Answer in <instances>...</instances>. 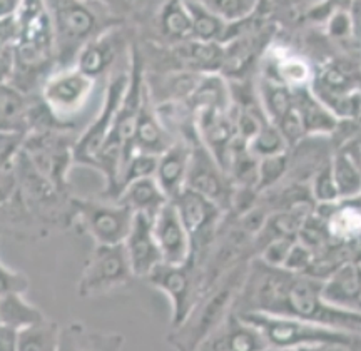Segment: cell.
<instances>
[{
    "mask_svg": "<svg viewBox=\"0 0 361 351\" xmlns=\"http://www.w3.org/2000/svg\"><path fill=\"white\" fill-rule=\"evenodd\" d=\"M176 141L171 133L162 124L159 114H157L154 101L149 94L147 85H144L141 109H139L137 124H135L134 136V151L147 152V154L159 156Z\"/></svg>",
    "mask_w": 361,
    "mask_h": 351,
    "instance_id": "16",
    "label": "cell"
},
{
    "mask_svg": "<svg viewBox=\"0 0 361 351\" xmlns=\"http://www.w3.org/2000/svg\"><path fill=\"white\" fill-rule=\"evenodd\" d=\"M129 2H130V4H133V2H134V0H129Z\"/></svg>",
    "mask_w": 361,
    "mask_h": 351,
    "instance_id": "44",
    "label": "cell"
},
{
    "mask_svg": "<svg viewBox=\"0 0 361 351\" xmlns=\"http://www.w3.org/2000/svg\"><path fill=\"white\" fill-rule=\"evenodd\" d=\"M54 25L56 64L72 66L85 44L104 30L124 24L123 17L89 0H47Z\"/></svg>",
    "mask_w": 361,
    "mask_h": 351,
    "instance_id": "4",
    "label": "cell"
},
{
    "mask_svg": "<svg viewBox=\"0 0 361 351\" xmlns=\"http://www.w3.org/2000/svg\"><path fill=\"white\" fill-rule=\"evenodd\" d=\"M96 89L97 79L84 74L79 67L59 66L40 84V104L56 125L71 128L87 112Z\"/></svg>",
    "mask_w": 361,
    "mask_h": 351,
    "instance_id": "6",
    "label": "cell"
},
{
    "mask_svg": "<svg viewBox=\"0 0 361 351\" xmlns=\"http://www.w3.org/2000/svg\"><path fill=\"white\" fill-rule=\"evenodd\" d=\"M156 164H157V156L156 154H147V152L134 151L128 161H126L123 173H121V184H119V192L126 184L134 181V179L149 178V176H154L156 173ZM119 196V195H117Z\"/></svg>",
    "mask_w": 361,
    "mask_h": 351,
    "instance_id": "33",
    "label": "cell"
},
{
    "mask_svg": "<svg viewBox=\"0 0 361 351\" xmlns=\"http://www.w3.org/2000/svg\"><path fill=\"white\" fill-rule=\"evenodd\" d=\"M295 96L296 111L300 114L306 137L331 136L340 124V119L314 96L311 87L295 91Z\"/></svg>",
    "mask_w": 361,
    "mask_h": 351,
    "instance_id": "21",
    "label": "cell"
},
{
    "mask_svg": "<svg viewBox=\"0 0 361 351\" xmlns=\"http://www.w3.org/2000/svg\"><path fill=\"white\" fill-rule=\"evenodd\" d=\"M22 0H0V17L16 16L19 12Z\"/></svg>",
    "mask_w": 361,
    "mask_h": 351,
    "instance_id": "41",
    "label": "cell"
},
{
    "mask_svg": "<svg viewBox=\"0 0 361 351\" xmlns=\"http://www.w3.org/2000/svg\"><path fill=\"white\" fill-rule=\"evenodd\" d=\"M288 147L286 139H284L283 133L278 129L276 124L271 123L269 119H264L261 128L256 133V136L247 142V149L252 156L258 159L266 156H274L279 152H284Z\"/></svg>",
    "mask_w": 361,
    "mask_h": 351,
    "instance_id": "28",
    "label": "cell"
},
{
    "mask_svg": "<svg viewBox=\"0 0 361 351\" xmlns=\"http://www.w3.org/2000/svg\"><path fill=\"white\" fill-rule=\"evenodd\" d=\"M149 285L166 296L171 304V328L183 325L202 296L201 276L192 259L184 264L161 263L146 278Z\"/></svg>",
    "mask_w": 361,
    "mask_h": 351,
    "instance_id": "8",
    "label": "cell"
},
{
    "mask_svg": "<svg viewBox=\"0 0 361 351\" xmlns=\"http://www.w3.org/2000/svg\"><path fill=\"white\" fill-rule=\"evenodd\" d=\"M20 35V27L19 19L16 16L8 17H0V54L13 51L17 47Z\"/></svg>",
    "mask_w": 361,
    "mask_h": 351,
    "instance_id": "36",
    "label": "cell"
},
{
    "mask_svg": "<svg viewBox=\"0 0 361 351\" xmlns=\"http://www.w3.org/2000/svg\"><path fill=\"white\" fill-rule=\"evenodd\" d=\"M72 213L96 245H123L134 213L112 199H72Z\"/></svg>",
    "mask_w": 361,
    "mask_h": 351,
    "instance_id": "10",
    "label": "cell"
},
{
    "mask_svg": "<svg viewBox=\"0 0 361 351\" xmlns=\"http://www.w3.org/2000/svg\"><path fill=\"white\" fill-rule=\"evenodd\" d=\"M20 35L16 47L17 69L12 84L30 94L56 69L54 25L47 0H22L19 12Z\"/></svg>",
    "mask_w": 361,
    "mask_h": 351,
    "instance_id": "2",
    "label": "cell"
},
{
    "mask_svg": "<svg viewBox=\"0 0 361 351\" xmlns=\"http://www.w3.org/2000/svg\"><path fill=\"white\" fill-rule=\"evenodd\" d=\"M186 187L206 196L221 209L228 211L233 208V196L236 187L226 169L202 142H196L192 146Z\"/></svg>",
    "mask_w": 361,
    "mask_h": 351,
    "instance_id": "11",
    "label": "cell"
},
{
    "mask_svg": "<svg viewBox=\"0 0 361 351\" xmlns=\"http://www.w3.org/2000/svg\"><path fill=\"white\" fill-rule=\"evenodd\" d=\"M32 106L29 94L13 84L0 85V130H20L29 134Z\"/></svg>",
    "mask_w": 361,
    "mask_h": 351,
    "instance_id": "22",
    "label": "cell"
},
{
    "mask_svg": "<svg viewBox=\"0 0 361 351\" xmlns=\"http://www.w3.org/2000/svg\"><path fill=\"white\" fill-rule=\"evenodd\" d=\"M189 12L192 19L191 39L201 42H219L224 46L229 24L221 19L218 13L204 6L201 0H188Z\"/></svg>",
    "mask_w": 361,
    "mask_h": 351,
    "instance_id": "25",
    "label": "cell"
},
{
    "mask_svg": "<svg viewBox=\"0 0 361 351\" xmlns=\"http://www.w3.org/2000/svg\"><path fill=\"white\" fill-rule=\"evenodd\" d=\"M161 37L171 44L191 39L192 19L188 0H164L156 17Z\"/></svg>",
    "mask_w": 361,
    "mask_h": 351,
    "instance_id": "23",
    "label": "cell"
},
{
    "mask_svg": "<svg viewBox=\"0 0 361 351\" xmlns=\"http://www.w3.org/2000/svg\"><path fill=\"white\" fill-rule=\"evenodd\" d=\"M241 319L259 331L269 350L360 348L361 333L335 328L311 319L266 312L238 313Z\"/></svg>",
    "mask_w": 361,
    "mask_h": 351,
    "instance_id": "3",
    "label": "cell"
},
{
    "mask_svg": "<svg viewBox=\"0 0 361 351\" xmlns=\"http://www.w3.org/2000/svg\"><path fill=\"white\" fill-rule=\"evenodd\" d=\"M300 2L308 4L311 11H313V8H316V7H322V6H324V4H326L328 0H300Z\"/></svg>",
    "mask_w": 361,
    "mask_h": 351,
    "instance_id": "42",
    "label": "cell"
},
{
    "mask_svg": "<svg viewBox=\"0 0 361 351\" xmlns=\"http://www.w3.org/2000/svg\"><path fill=\"white\" fill-rule=\"evenodd\" d=\"M152 228L162 254V263L184 264L192 259L191 233L180 219L173 201H169L156 214L152 219Z\"/></svg>",
    "mask_w": 361,
    "mask_h": 351,
    "instance_id": "14",
    "label": "cell"
},
{
    "mask_svg": "<svg viewBox=\"0 0 361 351\" xmlns=\"http://www.w3.org/2000/svg\"><path fill=\"white\" fill-rule=\"evenodd\" d=\"M114 201L124 204L134 214H144L147 218L154 219L156 214L171 199L162 191L154 176H149V178L134 179V181L126 184Z\"/></svg>",
    "mask_w": 361,
    "mask_h": 351,
    "instance_id": "20",
    "label": "cell"
},
{
    "mask_svg": "<svg viewBox=\"0 0 361 351\" xmlns=\"http://www.w3.org/2000/svg\"><path fill=\"white\" fill-rule=\"evenodd\" d=\"M310 191L313 199L319 202V204H331V202L340 201V192H338L335 178H333L331 159L316 171L313 181H311Z\"/></svg>",
    "mask_w": 361,
    "mask_h": 351,
    "instance_id": "32",
    "label": "cell"
},
{
    "mask_svg": "<svg viewBox=\"0 0 361 351\" xmlns=\"http://www.w3.org/2000/svg\"><path fill=\"white\" fill-rule=\"evenodd\" d=\"M17 61H16V49L0 54V85L12 84L13 75H16Z\"/></svg>",
    "mask_w": 361,
    "mask_h": 351,
    "instance_id": "37",
    "label": "cell"
},
{
    "mask_svg": "<svg viewBox=\"0 0 361 351\" xmlns=\"http://www.w3.org/2000/svg\"><path fill=\"white\" fill-rule=\"evenodd\" d=\"M328 234L338 241H353L361 236V209L356 206L335 208L326 219Z\"/></svg>",
    "mask_w": 361,
    "mask_h": 351,
    "instance_id": "27",
    "label": "cell"
},
{
    "mask_svg": "<svg viewBox=\"0 0 361 351\" xmlns=\"http://www.w3.org/2000/svg\"><path fill=\"white\" fill-rule=\"evenodd\" d=\"M19 345V331L7 325H0V351H16Z\"/></svg>",
    "mask_w": 361,
    "mask_h": 351,
    "instance_id": "38",
    "label": "cell"
},
{
    "mask_svg": "<svg viewBox=\"0 0 361 351\" xmlns=\"http://www.w3.org/2000/svg\"><path fill=\"white\" fill-rule=\"evenodd\" d=\"M326 32L335 40H348L355 39L353 22L346 8H333L326 17ZM356 40V39H355Z\"/></svg>",
    "mask_w": 361,
    "mask_h": 351,
    "instance_id": "34",
    "label": "cell"
},
{
    "mask_svg": "<svg viewBox=\"0 0 361 351\" xmlns=\"http://www.w3.org/2000/svg\"><path fill=\"white\" fill-rule=\"evenodd\" d=\"M200 350H269L263 336L250 323L241 319L238 313H231L213 335L200 346Z\"/></svg>",
    "mask_w": 361,
    "mask_h": 351,
    "instance_id": "18",
    "label": "cell"
},
{
    "mask_svg": "<svg viewBox=\"0 0 361 351\" xmlns=\"http://www.w3.org/2000/svg\"><path fill=\"white\" fill-rule=\"evenodd\" d=\"M61 350V328L56 321L45 318L19 331L17 351H54Z\"/></svg>",
    "mask_w": 361,
    "mask_h": 351,
    "instance_id": "26",
    "label": "cell"
},
{
    "mask_svg": "<svg viewBox=\"0 0 361 351\" xmlns=\"http://www.w3.org/2000/svg\"><path fill=\"white\" fill-rule=\"evenodd\" d=\"M89 2L101 4V6L107 7V8H109V11L114 12L116 16L123 17V19H124L126 13L129 12L130 6H133V4H130L129 0H89Z\"/></svg>",
    "mask_w": 361,
    "mask_h": 351,
    "instance_id": "40",
    "label": "cell"
},
{
    "mask_svg": "<svg viewBox=\"0 0 361 351\" xmlns=\"http://www.w3.org/2000/svg\"><path fill=\"white\" fill-rule=\"evenodd\" d=\"M346 11H348L351 22H353L355 39L361 42V0H350Z\"/></svg>",
    "mask_w": 361,
    "mask_h": 351,
    "instance_id": "39",
    "label": "cell"
},
{
    "mask_svg": "<svg viewBox=\"0 0 361 351\" xmlns=\"http://www.w3.org/2000/svg\"><path fill=\"white\" fill-rule=\"evenodd\" d=\"M129 44L130 40L126 34L124 24L114 25L85 44L75 57L74 66L90 78L101 80L106 78L111 67H114L117 58L123 54V47Z\"/></svg>",
    "mask_w": 361,
    "mask_h": 351,
    "instance_id": "13",
    "label": "cell"
},
{
    "mask_svg": "<svg viewBox=\"0 0 361 351\" xmlns=\"http://www.w3.org/2000/svg\"><path fill=\"white\" fill-rule=\"evenodd\" d=\"M247 264L238 263L223 278H219L194 304L186 321L173 330L169 341L179 350H200L224 319L233 313L243 283L246 280Z\"/></svg>",
    "mask_w": 361,
    "mask_h": 351,
    "instance_id": "5",
    "label": "cell"
},
{
    "mask_svg": "<svg viewBox=\"0 0 361 351\" xmlns=\"http://www.w3.org/2000/svg\"><path fill=\"white\" fill-rule=\"evenodd\" d=\"M268 54L269 70L264 72V78L278 80L293 91L311 87L314 70L305 57L296 56L284 47H273Z\"/></svg>",
    "mask_w": 361,
    "mask_h": 351,
    "instance_id": "19",
    "label": "cell"
},
{
    "mask_svg": "<svg viewBox=\"0 0 361 351\" xmlns=\"http://www.w3.org/2000/svg\"><path fill=\"white\" fill-rule=\"evenodd\" d=\"M0 318H2V325L20 331L27 326L44 321L47 316L39 306L25 298V292H13V295L0 298Z\"/></svg>",
    "mask_w": 361,
    "mask_h": 351,
    "instance_id": "24",
    "label": "cell"
},
{
    "mask_svg": "<svg viewBox=\"0 0 361 351\" xmlns=\"http://www.w3.org/2000/svg\"><path fill=\"white\" fill-rule=\"evenodd\" d=\"M30 288V280L19 269L8 268L0 261V298L13 292H27Z\"/></svg>",
    "mask_w": 361,
    "mask_h": 351,
    "instance_id": "35",
    "label": "cell"
},
{
    "mask_svg": "<svg viewBox=\"0 0 361 351\" xmlns=\"http://www.w3.org/2000/svg\"><path fill=\"white\" fill-rule=\"evenodd\" d=\"M360 333H361V330H360Z\"/></svg>",
    "mask_w": 361,
    "mask_h": 351,
    "instance_id": "45",
    "label": "cell"
},
{
    "mask_svg": "<svg viewBox=\"0 0 361 351\" xmlns=\"http://www.w3.org/2000/svg\"><path fill=\"white\" fill-rule=\"evenodd\" d=\"M128 80L129 69L126 72H117L111 78L106 91H104L99 112L87 124V128L82 130L78 141L74 142V163L92 168L97 154L114 130L117 112H119L121 102H123Z\"/></svg>",
    "mask_w": 361,
    "mask_h": 351,
    "instance_id": "9",
    "label": "cell"
},
{
    "mask_svg": "<svg viewBox=\"0 0 361 351\" xmlns=\"http://www.w3.org/2000/svg\"><path fill=\"white\" fill-rule=\"evenodd\" d=\"M134 273L123 245H96L80 274L78 295L94 298L128 285Z\"/></svg>",
    "mask_w": 361,
    "mask_h": 351,
    "instance_id": "7",
    "label": "cell"
},
{
    "mask_svg": "<svg viewBox=\"0 0 361 351\" xmlns=\"http://www.w3.org/2000/svg\"><path fill=\"white\" fill-rule=\"evenodd\" d=\"M323 281L305 276L303 273H293L256 259L247 266L246 280L236 301V306H241L238 313L288 314L360 333V309L329 303L323 296Z\"/></svg>",
    "mask_w": 361,
    "mask_h": 351,
    "instance_id": "1",
    "label": "cell"
},
{
    "mask_svg": "<svg viewBox=\"0 0 361 351\" xmlns=\"http://www.w3.org/2000/svg\"><path fill=\"white\" fill-rule=\"evenodd\" d=\"M171 201L174 202L180 219L186 224L188 231L191 233L192 254L197 250L207 253L209 246H213L216 236H218V228L223 221L224 209H221L216 202L189 187H184Z\"/></svg>",
    "mask_w": 361,
    "mask_h": 351,
    "instance_id": "12",
    "label": "cell"
},
{
    "mask_svg": "<svg viewBox=\"0 0 361 351\" xmlns=\"http://www.w3.org/2000/svg\"><path fill=\"white\" fill-rule=\"evenodd\" d=\"M201 2L228 24H234L251 17L261 7L263 0H201Z\"/></svg>",
    "mask_w": 361,
    "mask_h": 351,
    "instance_id": "30",
    "label": "cell"
},
{
    "mask_svg": "<svg viewBox=\"0 0 361 351\" xmlns=\"http://www.w3.org/2000/svg\"><path fill=\"white\" fill-rule=\"evenodd\" d=\"M192 146L186 141H174L157 156L154 178L169 199H174L186 187Z\"/></svg>",
    "mask_w": 361,
    "mask_h": 351,
    "instance_id": "17",
    "label": "cell"
},
{
    "mask_svg": "<svg viewBox=\"0 0 361 351\" xmlns=\"http://www.w3.org/2000/svg\"><path fill=\"white\" fill-rule=\"evenodd\" d=\"M126 254L135 278H146L162 263V254L154 236L152 219L144 214H134V221L123 242Z\"/></svg>",
    "mask_w": 361,
    "mask_h": 351,
    "instance_id": "15",
    "label": "cell"
},
{
    "mask_svg": "<svg viewBox=\"0 0 361 351\" xmlns=\"http://www.w3.org/2000/svg\"><path fill=\"white\" fill-rule=\"evenodd\" d=\"M0 325H2V318H0Z\"/></svg>",
    "mask_w": 361,
    "mask_h": 351,
    "instance_id": "43",
    "label": "cell"
},
{
    "mask_svg": "<svg viewBox=\"0 0 361 351\" xmlns=\"http://www.w3.org/2000/svg\"><path fill=\"white\" fill-rule=\"evenodd\" d=\"M288 173H290V156L286 151L261 157L258 164V189L264 191V189L273 187Z\"/></svg>",
    "mask_w": 361,
    "mask_h": 351,
    "instance_id": "31",
    "label": "cell"
},
{
    "mask_svg": "<svg viewBox=\"0 0 361 351\" xmlns=\"http://www.w3.org/2000/svg\"><path fill=\"white\" fill-rule=\"evenodd\" d=\"M69 335L74 338L71 346L72 350H119L124 343V338L119 335H99V333L87 331L82 325H72Z\"/></svg>",
    "mask_w": 361,
    "mask_h": 351,
    "instance_id": "29",
    "label": "cell"
}]
</instances>
